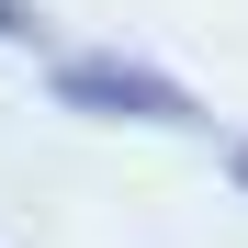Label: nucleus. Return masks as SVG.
<instances>
[{
    "instance_id": "obj_1",
    "label": "nucleus",
    "mask_w": 248,
    "mask_h": 248,
    "mask_svg": "<svg viewBox=\"0 0 248 248\" xmlns=\"http://www.w3.org/2000/svg\"><path fill=\"white\" fill-rule=\"evenodd\" d=\"M57 102L68 113H113V124H203L181 79H158L136 57H57Z\"/></svg>"
},
{
    "instance_id": "obj_2",
    "label": "nucleus",
    "mask_w": 248,
    "mask_h": 248,
    "mask_svg": "<svg viewBox=\"0 0 248 248\" xmlns=\"http://www.w3.org/2000/svg\"><path fill=\"white\" fill-rule=\"evenodd\" d=\"M34 34H46V12L34 0H0V46H34Z\"/></svg>"
},
{
    "instance_id": "obj_3",
    "label": "nucleus",
    "mask_w": 248,
    "mask_h": 248,
    "mask_svg": "<svg viewBox=\"0 0 248 248\" xmlns=\"http://www.w3.org/2000/svg\"><path fill=\"white\" fill-rule=\"evenodd\" d=\"M237 181H248V147H237Z\"/></svg>"
}]
</instances>
